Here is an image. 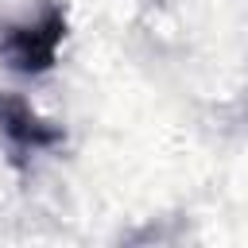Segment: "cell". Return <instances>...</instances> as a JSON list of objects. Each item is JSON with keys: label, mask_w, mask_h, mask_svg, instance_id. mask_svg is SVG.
<instances>
[{"label": "cell", "mask_w": 248, "mask_h": 248, "mask_svg": "<svg viewBox=\"0 0 248 248\" xmlns=\"http://www.w3.org/2000/svg\"><path fill=\"white\" fill-rule=\"evenodd\" d=\"M0 128L23 151H39V147H50L62 140L58 128H50L23 97H12V93H0Z\"/></svg>", "instance_id": "cell-2"}, {"label": "cell", "mask_w": 248, "mask_h": 248, "mask_svg": "<svg viewBox=\"0 0 248 248\" xmlns=\"http://www.w3.org/2000/svg\"><path fill=\"white\" fill-rule=\"evenodd\" d=\"M66 35V16L62 8H46L35 23H23V27H12L0 43L4 58L12 70H23V74H39L54 62L58 54V43Z\"/></svg>", "instance_id": "cell-1"}]
</instances>
